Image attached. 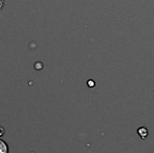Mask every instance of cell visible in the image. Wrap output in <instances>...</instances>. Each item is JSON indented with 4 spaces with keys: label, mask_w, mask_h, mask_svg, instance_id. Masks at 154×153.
<instances>
[{
    "label": "cell",
    "mask_w": 154,
    "mask_h": 153,
    "mask_svg": "<svg viewBox=\"0 0 154 153\" xmlns=\"http://www.w3.org/2000/svg\"><path fill=\"white\" fill-rule=\"evenodd\" d=\"M137 133H138V135L141 137V139L145 140V139L148 137V135H149V131H148V129H147L145 126H142V127L138 128Z\"/></svg>",
    "instance_id": "6da1fadb"
},
{
    "label": "cell",
    "mask_w": 154,
    "mask_h": 153,
    "mask_svg": "<svg viewBox=\"0 0 154 153\" xmlns=\"http://www.w3.org/2000/svg\"><path fill=\"white\" fill-rule=\"evenodd\" d=\"M0 153H9L8 145L1 139H0Z\"/></svg>",
    "instance_id": "7a4b0ae2"
},
{
    "label": "cell",
    "mask_w": 154,
    "mask_h": 153,
    "mask_svg": "<svg viewBox=\"0 0 154 153\" xmlns=\"http://www.w3.org/2000/svg\"><path fill=\"white\" fill-rule=\"evenodd\" d=\"M42 64L41 63V62H36L35 63V65H34V68L36 69H38V70H40V69H42Z\"/></svg>",
    "instance_id": "3957f363"
},
{
    "label": "cell",
    "mask_w": 154,
    "mask_h": 153,
    "mask_svg": "<svg viewBox=\"0 0 154 153\" xmlns=\"http://www.w3.org/2000/svg\"><path fill=\"white\" fill-rule=\"evenodd\" d=\"M88 87H95V82H94L93 80H91V79H90V80L88 82Z\"/></svg>",
    "instance_id": "277c9868"
},
{
    "label": "cell",
    "mask_w": 154,
    "mask_h": 153,
    "mask_svg": "<svg viewBox=\"0 0 154 153\" xmlns=\"http://www.w3.org/2000/svg\"><path fill=\"white\" fill-rule=\"evenodd\" d=\"M4 133H5V130H4L3 127L0 126V137H2V136L4 135Z\"/></svg>",
    "instance_id": "5b68a950"
},
{
    "label": "cell",
    "mask_w": 154,
    "mask_h": 153,
    "mask_svg": "<svg viewBox=\"0 0 154 153\" xmlns=\"http://www.w3.org/2000/svg\"><path fill=\"white\" fill-rule=\"evenodd\" d=\"M5 3V0H0V10L3 8V6H4Z\"/></svg>",
    "instance_id": "8992f818"
},
{
    "label": "cell",
    "mask_w": 154,
    "mask_h": 153,
    "mask_svg": "<svg viewBox=\"0 0 154 153\" xmlns=\"http://www.w3.org/2000/svg\"><path fill=\"white\" fill-rule=\"evenodd\" d=\"M152 94H154V92H152Z\"/></svg>",
    "instance_id": "52a82bcc"
}]
</instances>
